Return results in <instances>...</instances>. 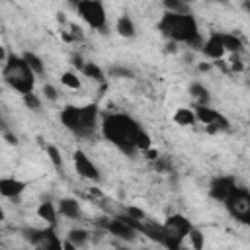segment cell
Returning <instances> with one entry per match:
<instances>
[{
	"label": "cell",
	"mask_w": 250,
	"mask_h": 250,
	"mask_svg": "<svg viewBox=\"0 0 250 250\" xmlns=\"http://www.w3.org/2000/svg\"><path fill=\"white\" fill-rule=\"evenodd\" d=\"M236 186L238 184L232 176H215L209 182V195H211V199L225 203V199L236 189Z\"/></svg>",
	"instance_id": "cell-11"
},
{
	"label": "cell",
	"mask_w": 250,
	"mask_h": 250,
	"mask_svg": "<svg viewBox=\"0 0 250 250\" xmlns=\"http://www.w3.org/2000/svg\"><path fill=\"white\" fill-rule=\"evenodd\" d=\"M59 213L70 221H78L82 217V207L78 203V199L74 197H62L59 201Z\"/></svg>",
	"instance_id": "cell-16"
},
{
	"label": "cell",
	"mask_w": 250,
	"mask_h": 250,
	"mask_svg": "<svg viewBox=\"0 0 250 250\" xmlns=\"http://www.w3.org/2000/svg\"><path fill=\"white\" fill-rule=\"evenodd\" d=\"M125 213L131 215V217H135V219H139V221H145V219H146V213H145L141 207H135V205L125 207Z\"/></svg>",
	"instance_id": "cell-31"
},
{
	"label": "cell",
	"mask_w": 250,
	"mask_h": 250,
	"mask_svg": "<svg viewBox=\"0 0 250 250\" xmlns=\"http://www.w3.org/2000/svg\"><path fill=\"white\" fill-rule=\"evenodd\" d=\"M172 119H174V123H178V125H182V127H189V125L197 123L195 109H189V107H178Z\"/></svg>",
	"instance_id": "cell-19"
},
{
	"label": "cell",
	"mask_w": 250,
	"mask_h": 250,
	"mask_svg": "<svg viewBox=\"0 0 250 250\" xmlns=\"http://www.w3.org/2000/svg\"><path fill=\"white\" fill-rule=\"evenodd\" d=\"M76 12L92 29L102 33L107 29V12L102 0H80L76 4Z\"/></svg>",
	"instance_id": "cell-5"
},
{
	"label": "cell",
	"mask_w": 250,
	"mask_h": 250,
	"mask_svg": "<svg viewBox=\"0 0 250 250\" xmlns=\"http://www.w3.org/2000/svg\"><path fill=\"white\" fill-rule=\"evenodd\" d=\"M61 123L76 137L88 139L94 137L100 119V107L98 104H86V105H64L59 113Z\"/></svg>",
	"instance_id": "cell-3"
},
{
	"label": "cell",
	"mask_w": 250,
	"mask_h": 250,
	"mask_svg": "<svg viewBox=\"0 0 250 250\" xmlns=\"http://www.w3.org/2000/svg\"><path fill=\"white\" fill-rule=\"evenodd\" d=\"M6 2H10V0H6Z\"/></svg>",
	"instance_id": "cell-37"
},
{
	"label": "cell",
	"mask_w": 250,
	"mask_h": 250,
	"mask_svg": "<svg viewBox=\"0 0 250 250\" xmlns=\"http://www.w3.org/2000/svg\"><path fill=\"white\" fill-rule=\"evenodd\" d=\"M248 70H250V66H248Z\"/></svg>",
	"instance_id": "cell-38"
},
{
	"label": "cell",
	"mask_w": 250,
	"mask_h": 250,
	"mask_svg": "<svg viewBox=\"0 0 250 250\" xmlns=\"http://www.w3.org/2000/svg\"><path fill=\"white\" fill-rule=\"evenodd\" d=\"M188 238H189V242H191V246H193V248H197V250H199V248H203V234H201L195 227L191 229V232L188 234Z\"/></svg>",
	"instance_id": "cell-30"
},
{
	"label": "cell",
	"mask_w": 250,
	"mask_h": 250,
	"mask_svg": "<svg viewBox=\"0 0 250 250\" xmlns=\"http://www.w3.org/2000/svg\"><path fill=\"white\" fill-rule=\"evenodd\" d=\"M72 162H74V168H76L78 176H82V178H86L90 182H96V184L102 180V174H100L98 166L88 158V154L84 150H74Z\"/></svg>",
	"instance_id": "cell-12"
},
{
	"label": "cell",
	"mask_w": 250,
	"mask_h": 250,
	"mask_svg": "<svg viewBox=\"0 0 250 250\" xmlns=\"http://www.w3.org/2000/svg\"><path fill=\"white\" fill-rule=\"evenodd\" d=\"M80 72H82L86 78H92L94 82L105 84V74H104V70H102L96 62H84V66L80 68Z\"/></svg>",
	"instance_id": "cell-20"
},
{
	"label": "cell",
	"mask_w": 250,
	"mask_h": 250,
	"mask_svg": "<svg viewBox=\"0 0 250 250\" xmlns=\"http://www.w3.org/2000/svg\"><path fill=\"white\" fill-rule=\"evenodd\" d=\"M141 234H145L146 238L154 240L156 244L166 246V248H172V250H178V248H182V246H184V238H180L176 232H172L164 223H162V225H158V223H152V221L145 219Z\"/></svg>",
	"instance_id": "cell-7"
},
{
	"label": "cell",
	"mask_w": 250,
	"mask_h": 250,
	"mask_svg": "<svg viewBox=\"0 0 250 250\" xmlns=\"http://www.w3.org/2000/svg\"><path fill=\"white\" fill-rule=\"evenodd\" d=\"M115 31H117L121 37H127V39L135 37L137 27H135V21L131 20L129 14H123V16L117 18V21H115Z\"/></svg>",
	"instance_id": "cell-17"
},
{
	"label": "cell",
	"mask_w": 250,
	"mask_h": 250,
	"mask_svg": "<svg viewBox=\"0 0 250 250\" xmlns=\"http://www.w3.org/2000/svg\"><path fill=\"white\" fill-rule=\"evenodd\" d=\"M195 117H197V121H199V123H203V125L207 127V131H209V133L227 131V129L230 127L229 119H227L221 111H217V109L209 107L207 104H205V105H203V104H199V105L195 107Z\"/></svg>",
	"instance_id": "cell-9"
},
{
	"label": "cell",
	"mask_w": 250,
	"mask_h": 250,
	"mask_svg": "<svg viewBox=\"0 0 250 250\" xmlns=\"http://www.w3.org/2000/svg\"><path fill=\"white\" fill-rule=\"evenodd\" d=\"M61 82H62V86H66V88H70V90H80V86H82L78 74H74V72H70V70L61 74Z\"/></svg>",
	"instance_id": "cell-26"
},
{
	"label": "cell",
	"mask_w": 250,
	"mask_h": 250,
	"mask_svg": "<svg viewBox=\"0 0 250 250\" xmlns=\"http://www.w3.org/2000/svg\"><path fill=\"white\" fill-rule=\"evenodd\" d=\"M166 12H178V14H189L191 8H189V0H162Z\"/></svg>",
	"instance_id": "cell-23"
},
{
	"label": "cell",
	"mask_w": 250,
	"mask_h": 250,
	"mask_svg": "<svg viewBox=\"0 0 250 250\" xmlns=\"http://www.w3.org/2000/svg\"><path fill=\"white\" fill-rule=\"evenodd\" d=\"M189 94H191L193 100H197V102L203 104V105L209 102V90H207V86H203L201 82H193V84H189Z\"/></svg>",
	"instance_id": "cell-24"
},
{
	"label": "cell",
	"mask_w": 250,
	"mask_h": 250,
	"mask_svg": "<svg viewBox=\"0 0 250 250\" xmlns=\"http://www.w3.org/2000/svg\"><path fill=\"white\" fill-rule=\"evenodd\" d=\"M2 76L4 82L18 94H29L35 88V72L27 64L23 55L16 53H6L4 55V64H2Z\"/></svg>",
	"instance_id": "cell-4"
},
{
	"label": "cell",
	"mask_w": 250,
	"mask_h": 250,
	"mask_svg": "<svg viewBox=\"0 0 250 250\" xmlns=\"http://www.w3.org/2000/svg\"><path fill=\"white\" fill-rule=\"evenodd\" d=\"M27 188V182L18 180V178H2L0 180V193L8 199H16L20 197Z\"/></svg>",
	"instance_id": "cell-15"
},
{
	"label": "cell",
	"mask_w": 250,
	"mask_h": 250,
	"mask_svg": "<svg viewBox=\"0 0 250 250\" xmlns=\"http://www.w3.org/2000/svg\"><path fill=\"white\" fill-rule=\"evenodd\" d=\"M223 43H225L227 53H230V55L242 53V41H240L238 35H234V33H223Z\"/></svg>",
	"instance_id": "cell-22"
},
{
	"label": "cell",
	"mask_w": 250,
	"mask_h": 250,
	"mask_svg": "<svg viewBox=\"0 0 250 250\" xmlns=\"http://www.w3.org/2000/svg\"><path fill=\"white\" fill-rule=\"evenodd\" d=\"M57 213H59V207H55V203L51 201H43L37 207V217L43 219L51 227H57Z\"/></svg>",
	"instance_id": "cell-18"
},
{
	"label": "cell",
	"mask_w": 250,
	"mask_h": 250,
	"mask_svg": "<svg viewBox=\"0 0 250 250\" xmlns=\"http://www.w3.org/2000/svg\"><path fill=\"white\" fill-rule=\"evenodd\" d=\"M238 55H240V53H234V55L230 57V61H229L232 72H242V70H244V64L240 62V57H238Z\"/></svg>",
	"instance_id": "cell-32"
},
{
	"label": "cell",
	"mask_w": 250,
	"mask_h": 250,
	"mask_svg": "<svg viewBox=\"0 0 250 250\" xmlns=\"http://www.w3.org/2000/svg\"><path fill=\"white\" fill-rule=\"evenodd\" d=\"M199 51H201L207 59H211V61H221V59L225 57V53H227L225 43H223V33L213 31V33L203 41V45H201Z\"/></svg>",
	"instance_id": "cell-13"
},
{
	"label": "cell",
	"mask_w": 250,
	"mask_h": 250,
	"mask_svg": "<svg viewBox=\"0 0 250 250\" xmlns=\"http://www.w3.org/2000/svg\"><path fill=\"white\" fill-rule=\"evenodd\" d=\"M23 57H25L27 64L33 68V72H35V74H43V72H45V64H43V61H41V59H39L35 53L25 51V53H23Z\"/></svg>",
	"instance_id": "cell-25"
},
{
	"label": "cell",
	"mask_w": 250,
	"mask_h": 250,
	"mask_svg": "<svg viewBox=\"0 0 250 250\" xmlns=\"http://www.w3.org/2000/svg\"><path fill=\"white\" fill-rule=\"evenodd\" d=\"M23 238L27 242H31L35 248H43V250H61L62 242L59 240V236L55 234V227H47V229H25L23 230Z\"/></svg>",
	"instance_id": "cell-8"
},
{
	"label": "cell",
	"mask_w": 250,
	"mask_h": 250,
	"mask_svg": "<svg viewBox=\"0 0 250 250\" xmlns=\"http://www.w3.org/2000/svg\"><path fill=\"white\" fill-rule=\"evenodd\" d=\"M105 232H109V234H113V236H117V238H123V240H127V242H133L135 238H137V234H139V230L135 229V227H131L127 221H123L119 215H115V217H111V219H104V221H100L98 223Z\"/></svg>",
	"instance_id": "cell-10"
},
{
	"label": "cell",
	"mask_w": 250,
	"mask_h": 250,
	"mask_svg": "<svg viewBox=\"0 0 250 250\" xmlns=\"http://www.w3.org/2000/svg\"><path fill=\"white\" fill-rule=\"evenodd\" d=\"M199 70H209V64H199Z\"/></svg>",
	"instance_id": "cell-35"
},
{
	"label": "cell",
	"mask_w": 250,
	"mask_h": 250,
	"mask_svg": "<svg viewBox=\"0 0 250 250\" xmlns=\"http://www.w3.org/2000/svg\"><path fill=\"white\" fill-rule=\"evenodd\" d=\"M242 10L250 16V0H242Z\"/></svg>",
	"instance_id": "cell-34"
},
{
	"label": "cell",
	"mask_w": 250,
	"mask_h": 250,
	"mask_svg": "<svg viewBox=\"0 0 250 250\" xmlns=\"http://www.w3.org/2000/svg\"><path fill=\"white\" fill-rule=\"evenodd\" d=\"M109 76H113V78H133V72L127 66L113 64V66H109Z\"/></svg>",
	"instance_id": "cell-29"
},
{
	"label": "cell",
	"mask_w": 250,
	"mask_h": 250,
	"mask_svg": "<svg viewBox=\"0 0 250 250\" xmlns=\"http://www.w3.org/2000/svg\"><path fill=\"white\" fill-rule=\"evenodd\" d=\"M158 31L174 43H184L193 49H201V45H203L199 23L191 12L189 14L164 12L162 18L158 20Z\"/></svg>",
	"instance_id": "cell-2"
},
{
	"label": "cell",
	"mask_w": 250,
	"mask_h": 250,
	"mask_svg": "<svg viewBox=\"0 0 250 250\" xmlns=\"http://www.w3.org/2000/svg\"><path fill=\"white\" fill-rule=\"evenodd\" d=\"M223 205L232 219L250 227V189L236 186V189L225 199Z\"/></svg>",
	"instance_id": "cell-6"
},
{
	"label": "cell",
	"mask_w": 250,
	"mask_h": 250,
	"mask_svg": "<svg viewBox=\"0 0 250 250\" xmlns=\"http://www.w3.org/2000/svg\"><path fill=\"white\" fill-rule=\"evenodd\" d=\"M68 2H72V4H74V6H76V4H78V2H80V0H68Z\"/></svg>",
	"instance_id": "cell-36"
},
{
	"label": "cell",
	"mask_w": 250,
	"mask_h": 250,
	"mask_svg": "<svg viewBox=\"0 0 250 250\" xmlns=\"http://www.w3.org/2000/svg\"><path fill=\"white\" fill-rule=\"evenodd\" d=\"M66 240H70L76 248H80V246H84L88 240H90V232L86 230V229H70L68 230V234H66Z\"/></svg>",
	"instance_id": "cell-21"
},
{
	"label": "cell",
	"mask_w": 250,
	"mask_h": 250,
	"mask_svg": "<svg viewBox=\"0 0 250 250\" xmlns=\"http://www.w3.org/2000/svg\"><path fill=\"white\" fill-rule=\"evenodd\" d=\"M164 225H166L172 232H176L180 238H188V234H189L191 229H193V225L189 223V219H188L186 215H182V213H172V215L164 221Z\"/></svg>",
	"instance_id": "cell-14"
},
{
	"label": "cell",
	"mask_w": 250,
	"mask_h": 250,
	"mask_svg": "<svg viewBox=\"0 0 250 250\" xmlns=\"http://www.w3.org/2000/svg\"><path fill=\"white\" fill-rule=\"evenodd\" d=\"M102 137L111 143L117 150H121L127 156H133L139 150V137L145 131V127L131 117L129 113H107L104 115L100 123Z\"/></svg>",
	"instance_id": "cell-1"
},
{
	"label": "cell",
	"mask_w": 250,
	"mask_h": 250,
	"mask_svg": "<svg viewBox=\"0 0 250 250\" xmlns=\"http://www.w3.org/2000/svg\"><path fill=\"white\" fill-rule=\"evenodd\" d=\"M21 98H23V104H25V107H27V109H33V111H39V109H41V100L37 98V94H35V92L23 94Z\"/></svg>",
	"instance_id": "cell-28"
},
{
	"label": "cell",
	"mask_w": 250,
	"mask_h": 250,
	"mask_svg": "<svg viewBox=\"0 0 250 250\" xmlns=\"http://www.w3.org/2000/svg\"><path fill=\"white\" fill-rule=\"evenodd\" d=\"M47 156H49V160L53 162V166L57 168V170H61L62 168V154H61V150L55 146V145H47Z\"/></svg>",
	"instance_id": "cell-27"
},
{
	"label": "cell",
	"mask_w": 250,
	"mask_h": 250,
	"mask_svg": "<svg viewBox=\"0 0 250 250\" xmlns=\"http://www.w3.org/2000/svg\"><path fill=\"white\" fill-rule=\"evenodd\" d=\"M43 94H45V98L51 100V102H57V98H59V92H57V88H55L53 84H45V86H43Z\"/></svg>",
	"instance_id": "cell-33"
}]
</instances>
